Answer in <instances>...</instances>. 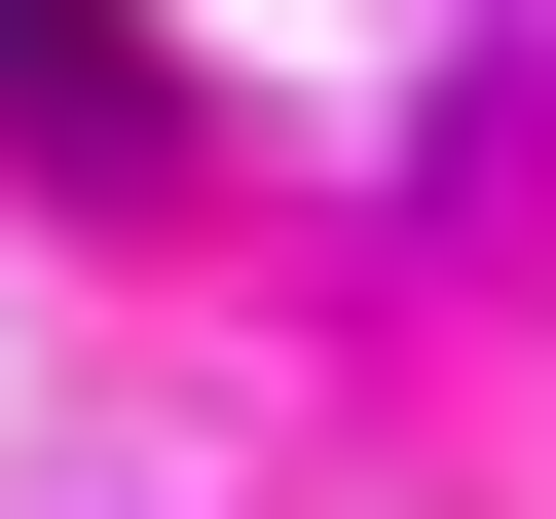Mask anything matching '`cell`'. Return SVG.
<instances>
[{"instance_id":"6da1fadb","label":"cell","mask_w":556,"mask_h":519,"mask_svg":"<svg viewBox=\"0 0 556 519\" xmlns=\"http://www.w3.org/2000/svg\"><path fill=\"white\" fill-rule=\"evenodd\" d=\"M186 149V38L149 0H0V186H149Z\"/></svg>"}]
</instances>
